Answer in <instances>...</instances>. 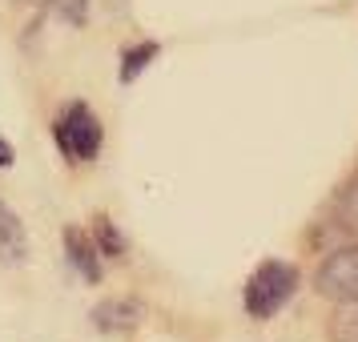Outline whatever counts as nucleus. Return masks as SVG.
Masks as SVG:
<instances>
[{
    "label": "nucleus",
    "instance_id": "11",
    "mask_svg": "<svg viewBox=\"0 0 358 342\" xmlns=\"http://www.w3.org/2000/svg\"><path fill=\"white\" fill-rule=\"evenodd\" d=\"M13 162H17V153H13V145H8V141L0 137V169H8Z\"/></svg>",
    "mask_w": 358,
    "mask_h": 342
},
{
    "label": "nucleus",
    "instance_id": "9",
    "mask_svg": "<svg viewBox=\"0 0 358 342\" xmlns=\"http://www.w3.org/2000/svg\"><path fill=\"white\" fill-rule=\"evenodd\" d=\"M330 339H334V342H358V302H346V310L334 314Z\"/></svg>",
    "mask_w": 358,
    "mask_h": 342
},
{
    "label": "nucleus",
    "instance_id": "1",
    "mask_svg": "<svg viewBox=\"0 0 358 342\" xmlns=\"http://www.w3.org/2000/svg\"><path fill=\"white\" fill-rule=\"evenodd\" d=\"M294 294H298V270H294L290 262L270 258L250 274L242 302H245V314H250V318L266 322V318H274L278 310L290 302Z\"/></svg>",
    "mask_w": 358,
    "mask_h": 342
},
{
    "label": "nucleus",
    "instance_id": "4",
    "mask_svg": "<svg viewBox=\"0 0 358 342\" xmlns=\"http://www.w3.org/2000/svg\"><path fill=\"white\" fill-rule=\"evenodd\" d=\"M137 322H141V302H133V298H105L93 306V326L105 334H125Z\"/></svg>",
    "mask_w": 358,
    "mask_h": 342
},
{
    "label": "nucleus",
    "instance_id": "6",
    "mask_svg": "<svg viewBox=\"0 0 358 342\" xmlns=\"http://www.w3.org/2000/svg\"><path fill=\"white\" fill-rule=\"evenodd\" d=\"M0 258H8L13 266L29 258V238H24V222L17 218L13 206L0 201Z\"/></svg>",
    "mask_w": 358,
    "mask_h": 342
},
{
    "label": "nucleus",
    "instance_id": "10",
    "mask_svg": "<svg viewBox=\"0 0 358 342\" xmlns=\"http://www.w3.org/2000/svg\"><path fill=\"white\" fill-rule=\"evenodd\" d=\"M93 242H97V250L105 258H121V254H125V238L117 234V226L109 218H97V238H93Z\"/></svg>",
    "mask_w": 358,
    "mask_h": 342
},
{
    "label": "nucleus",
    "instance_id": "7",
    "mask_svg": "<svg viewBox=\"0 0 358 342\" xmlns=\"http://www.w3.org/2000/svg\"><path fill=\"white\" fill-rule=\"evenodd\" d=\"M330 222H334V229H342V234H358V173L342 185L338 201H334V210H330Z\"/></svg>",
    "mask_w": 358,
    "mask_h": 342
},
{
    "label": "nucleus",
    "instance_id": "5",
    "mask_svg": "<svg viewBox=\"0 0 358 342\" xmlns=\"http://www.w3.org/2000/svg\"><path fill=\"white\" fill-rule=\"evenodd\" d=\"M65 254H69V262L77 266V274H81L85 282H101V250L85 229H77V226L65 229Z\"/></svg>",
    "mask_w": 358,
    "mask_h": 342
},
{
    "label": "nucleus",
    "instance_id": "3",
    "mask_svg": "<svg viewBox=\"0 0 358 342\" xmlns=\"http://www.w3.org/2000/svg\"><path fill=\"white\" fill-rule=\"evenodd\" d=\"M314 286L322 298L334 302H358V245H342L334 254H326V262L314 274Z\"/></svg>",
    "mask_w": 358,
    "mask_h": 342
},
{
    "label": "nucleus",
    "instance_id": "2",
    "mask_svg": "<svg viewBox=\"0 0 358 342\" xmlns=\"http://www.w3.org/2000/svg\"><path fill=\"white\" fill-rule=\"evenodd\" d=\"M52 137H57V149L65 153L69 162H93L101 153V141H105V129H101V121L93 117L89 105L81 101H73L65 105L57 121H52Z\"/></svg>",
    "mask_w": 358,
    "mask_h": 342
},
{
    "label": "nucleus",
    "instance_id": "8",
    "mask_svg": "<svg viewBox=\"0 0 358 342\" xmlns=\"http://www.w3.org/2000/svg\"><path fill=\"white\" fill-rule=\"evenodd\" d=\"M157 52H162V45H157V41H141V45H133V49L121 52V73H117V77H121V85H133V81H137Z\"/></svg>",
    "mask_w": 358,
    "mask_h": 342
}]
</instances>
